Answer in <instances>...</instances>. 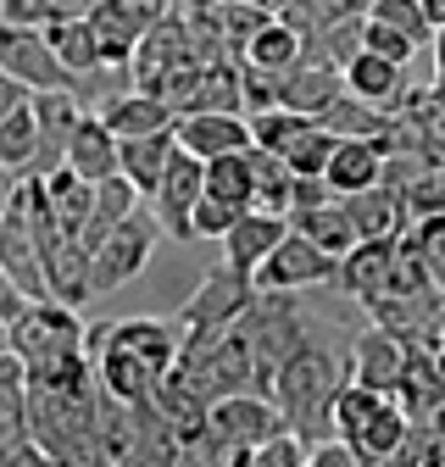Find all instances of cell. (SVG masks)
Segmentation results:
<instances>
[{"mask_svg": "<svg viewBox=\"0 0 445 467\" xmlns=\"http://www.w3.org/2000/svg\"><path fill=\"white\" fill-rule=\"evenodd\" d=\"M340 384H346L340 357H334L328 345L306 339L295 357L278 368V379H273L267 395L278 400V412H285L290 434H295L301 445H317V440L334 434V395H340Z\"/></svg>", "mask_w": 445, "mask_h": 467, "instance_id": "6da1fadb", "label": "cell"}, {"mask_svg": "<svg viewBox=\"0 0 445 467\" xmlns=\"http://www.w3.org/2000/svg\"><path fill=\"white\" fill-rule=\"evenodd\" d=\"M240 334L251 339V362H256V389L267 395L278 368H285L295 350L312 339L301 312H295V296H278V289H256V301L251 312L240 317Z\"/></svg>", "mask_w": 445, "mask_h": 467, "instance_id": "7a4b0ae2", "label": "cell"}, {"mask_svg": "<svg viewBox=\"0 0 445 467\" xmlns=\"http://www.w3.org/2000/svg\"><path fill=\"white\" fill-rule=\"evenodd\" d=\"M156 240H161V223H156V212H150V201H145L134 217H123L118 228H111L106 245L95 251V296H118V289H129V284L150 267Z\"/></svg>", "mask_w": 445, "mask_h": 467, "instance_id": "3957f363", "label": "cell"}, {"mask_svg": "<svg viewBox=\"0 0 445 467\" xmlns=\"http://www.w3.org/2000/svg\"><path fill=\"white\" fill-rule=\"evenodd\" d=\"M0 267L17 278L28 301H50V278H45V245L28 217V190L12 184V195L0 201Z\"/></svg>", "mask_w": 445, "mask_h": 467, "instance_id": "277c9868", "label": "cell"}, {"mask_svg": "<svg viewBox=\"0 0 445 467\" xmlns=\"http://www.w3.org/2000/svg\"><path fill=\"white\" fill-rule=\"evenodd\" d=\"M256 289H278V296H301V289H328V284H340V256H328L323 245H312L306 234H285L267 262L251 273Z\"/></svg>", "mask_w": 445, "mask_h": 467, "instance_id": "5b68a950", "label": "cell"}, {"mask_svg": "<svg viewBox=\"0 0 445 467\" xmlns=\"http://www.w3.org/2000/svg\"><path fill=\"white\" fill-rule=\"evenodd\" d=\"M100 345L134 350V357H140L156 379H167V373L179 368V350H184V323H179V317H118V323L89 328V357H95Z\"/></svg>", "mask_w": 445, "mask_h": 467, "instance_id": "8992f818", "label": "cell"}, {"mask_svg": "<svg viewBox=\"0 0 445 467\" xmlns=\"http://www.w3.org/2000/svg\"><path fill=\"white\" fill-rule=\"evenodd\" d=\"M0 73H12L34 95H45V89H73L78 84L67 73V62L56 56V45L45 39V28H12V23H0Z\"/></svg>", "mask_w": 445, "mask_h": 467, "instance_id": "52a82bcc", "label": "cell"}, {"mask_svg": "<svg viewBox=\"0 0 445 467\" xmlns=\"http://www.w3.org/2000/svg\"><path fill=\"white\" fill-rule=\"evenodd\" d=\"M201 195H206V161L179 145L173 161H167V172H161V184H156V195H150V212H156L161 234H173V240L190 245L195 240V201Z\"/></svg>", "mask_w": 445, "mask_h": 467, "instance_id": "ba28073f", "label": "cell"}, {"mask_svg": "<svg viewBox=\"0 0 445 467\" xmlns=\"http://www.w3.org/2000/svg\"><path fill=\"white\" fill-rule=\"evenodd\" d=\"M251 301H256V284H251L245 273H234L229 262H222L217 273H206V278H201V289L184 301L179 323H184V328H234V323L251 312Z\"/></svg>", "mask_w": 445, "mask_h": 467, "instance_id": "9c48e42d", "label": "cell"}, {"mask_svg": "<svg viewBox=\"0 0 445 467\" xmlns=\"http://www.w3.org/2000/svg\"><path fill=\"white\" fill-rule=\"evenodd\" d=\"M206 423H212L222 440L245 445V451L290 429V423H285V412H278V400H273V395H262V389H234V395H217V400H212V412H206Z\"/></svg>", "mask_w": 445, "mask_h": 467, "instance_id": "30bf717a", "label": "cell"}, {"mask_svg": "<svg viewBox=\"0 0 445 467\" xmlns=\"http://www.w3.org/2000/svg\"><path fill=\"white\" fill-rule=\"evenodd\" d=\"M346 95V67L334 62L328 50H312L306 45V56L278 78V106H290V111H306V117H323L334 100Z\"/></svg>", "mask_w": 445, "mask_h": 467, "instance_id": "8fae6325", "label": "cell"}, {"mask_svg": "<svg viewBox=\"0 0 445 467\" xmlns=\"http://www.w3.org/2000/svg\"><path fill=\"white\" fill-rule=\"evenodd\" d=\"M179 145L201 161L212 156H234V150H251V117L245 111H179V123H173Z\"/></svg>", "mask_w": 445, "mask_h": 467, "instance_id": "7c38bea8", "label": "cell"}, {"mask_svg": "<svg viewBox=\"0 0 445 467\" xmlns=\"http://www.w3.org/2000/svg\"><path fill=\"white\" fill-rule=\"evenodd\" d=\"M34 117H39V156L28 172H56V167H67V145H73V129H78V117H84V100L73 89H45L34 95Z\"/></svg>", "mask_w": 445, "mask_h": 467, "instance_id": "4fadbf2b", "label": "cell"}, {"mask_svg": "<svg viewBox=\"0 0 445 467\" xmlns=\"http://www.w3.org/2000/svg\"><path fill=\"white\" fill-rule=\"evenodd\" d=\"M401 373H407V339L401 334H389L384 323H373V328H362L351 339V379L357 384L396 395L401 389Z\"/></svg>", "mask_w": 445, "mask_h": 467, "instance_id": "5bb4252c", "label": "cell"}, {"mask_svg": "<svg viewBox=\"0 0 445 467\" xmlns=\"http://www.w3.org/2000/svg\"><path fill=\"white\" fill-rule=\"evenodd\" d=\"M389 284H396V240H357L346 256H340V284L351 301L373 306L389 296Z\"/></svg>", "mask_w": 445, "mask_h": 467, "instance_id": "9a60e30c", "label": "cell"}, {"mask_svg": "<svg viewBox=\"0 0 445 467\" xmlns=\"http://www.w3.org/2000/svg\"><path fill=\"white\" fill-rule=\"evenodd\" d=\"M290 234V217H278V212H262V206H251V212H240V223L222 234V262H229L234 273H256L262 262H267V251L278 245Z\"/></svg>", "mask_w": 445, "mask_h": 467, "instance_id": "2e32d148", "label": "cell"}, {"mask_svg": "<svg viewBox=\"0 0 445 467\" xmlns=\"http://www.w3.org/2000/svg\"><path fill=\"white\" fill-rule=\"evenodd\" d=\"M123 140L106 129V117L100 111H84L78 117V129H73V145H67V167L78 172V179H89V184H100V179H111V172H123Z\"/></svg>", "mask_w": 445, "mask_h": 467, "instance_id": "e0dca14e", "label": "cell"}, {"mask_svg": "<svg viewBox=\"0 0 445 467\" xmlns=\"http://www.w3.org/2000/svg\"><path fill=\"white\" fill-rule=\"evenodd\" d=\"M351 223H357V240H401L412 228V212H407V195L389 190V184H373L362 195H340Z\"/></svg>", "mask_w": 445, "mask_h": 467, "instance_id": "ac0fdd59", "label": "cell"}, {"mask_svg": "<svg viewBox=\"0 0 445 467\" xmlns=\"http://www.w3.org/2000/svg\"><path fill=\"white\" fill-rule=\"evenodd\" d=\"M384 156H389L384 140H340L323 167V179L334 195H362V190L384 184Z\"/></svg>", "mask_w": 445, "mask_h": 467, "instance_id": "d6986e66", "label": "cell"}, {"mask_svg": "<svg viewBox=\"0 0 445 467\" xmlns=\"http://www.w3.org/2000/svg\"><path fill=\"white\" fill-rule=\"evenodd\" d=\"M100 117H106V129L118 134V140L161 134V129H173V123H179V111L167 106L161 95H150V89H123V95H111V100L100 106Z\"/></svg>", "mask_w": 445, "mask_h": 467, "instance_id": "ffe728a7", "label": "cell"}, {"mask_svg": "<svg viewBox=\"0 0 445 467\" xmlns=\"http://www.w3.org/2000/svg\"><path fill=\"white\" fill-rule=\"evenodd\" d=\"M346 89L384 106L389 117H396V106L407 100V67L401 62H389V56H373V50H357L351 62H346Z\"/></svg>", "mask_w": 445, "mask_h": 467, "instance_id": "44dd1931", "label": "cell"}, {"mask_svg": "<svg viewBox=\"0 0 445 467\" xmlns=\"http://www.w3.org/2000/svg\"><path fill=\"white\" fill-rule=\"evenodd\" d=\"M301 56H306V34H301L290 17H267V23L245 39L240 62H245V67H262V73H290Z\"/></svg>", "mask_w": 445, "mask_h": 467, "instance_id": "7402d4cb", "label": "cell"}, {"mask_svg": "<svg viewBox=\"0 0 445 467\" xmlns=\"http://www.w3.org/2000/svg\"><path fill=\"white\" fill-rule=\"evenodd\" d=\"M89 28H95V39H100V56H106V67H134V50H140V39L150 34L123 0H100V12L89 17Z\"/></svg>", "mask_w": 445, "mask_h": 467, "instance_id": "603a6c76", "label": "cell"}, {"mask_svg": "<svg viewBox=\"0 0 445 467\" xmlns=\"http://www.w3.org/2000/svg\"><path fill=\"white\" fill-rule=\"evenodd\" d=\"M173 150H179V134H173V129L123 140V156H118V161H123V179H134V190L150 201L156 184H161V172H167V161H173Z\"/></svg>", "mask_w": 445, "mask_h": 467, "instance_id": "cb8c5ba5", "label": "cell"}, {"mask_svg": "<svg viewBox=\"0 0 445 467\" xmlns=\"http://www.w3.org/2000/svg\"><path fill=\"white\" fill-rule=\"evenodd\" d=\"M290 228L306 234L312 245H323L328 256H346V251L357 245V223H351V212H346L340 195L323 201V206H306V212H290Z\"/></svg>", "mask_w": 445, "mask_h": 467, "instance_id": "d4e9b609", "label": "cell"}, {"mask_svg": "<svg viewBox=\"0 0 445 467\" xmlns=\"http://www.w3.org/2000/svg\"><path fill=\"white\" fill-rule=\"evenodd\" d=\"M45 195H50V212H56V223H62V234H84V223L95 217V184L89 179H78L73 167H56V172H45Z\"/></svg>", "mask_w": 445, "mask_h": 467, "instance_id": "484cf974", "label": "cell"}, {"mask_svg": "<svg viewBox=\"0 0 445 467\" xmlns=\"http://www.w3.org/2000/svg\"><path fill=\"white\" fill-rule=\"evenodd\" d=\"M251 172H256V206L290 217V212H295V167L278 156V150L251 145Z\"/></svg>", "mask_w": 445, "mask_h": 467, "instance_id": "4316f807", "label": "cell"}, {"mask_svg": "<svg viewBox=\"0 0 445 467\" xmlns=\"http://www.w3.org/2000/svg\"><path fill=\"white\" fill-rule=\"evenodd\" d=\"M317 123H323V129H334L340 140H384V134H389V111L346 89L340 100H334V106L317 117Z\"/></svg>", "mask_w": 445, "mask_h": 467, "instance_id": "83f0119b", "label": "cell"}, {"mask_svg": "<svg viewBox=\"0 0 445 467\" xmlns=\"http://www.w3.org/2000/svg\"><path fill=\"white\" fill-rule=\"evenodd\" d=\"M45 39L56 45V56L67 62V73H73V78H89V73H100V67H106L100 39H95V28H89V23H45ZM73 89H78V84H73Z\"/></svg>", "mask_w": 445, "mask_h": 467, "instance_id": "f1b7e54d", "label": "cell"}, {"mask_svg": "<svg viewBox=\"0 0 445 467\" xmlns=\"http://www.w3.org/2000/svg\"><path fill=\"white\" fill-rule=\"evenodd\" d=\"M206 195L229 201V206H256V172H251V150H234V156H212L206 161Z\"/></svg>", "mask_w": 445, "mask_h": 467, "instance_id": "f546056e", "label": "cell"}, {"mask_svg": "<svg viewBox=\"0 0 445 467\" xmlns=\"http://www.w3.org/2000/svg\"><path fill=\"white\" fill-rule=\"evenodd\" d=\"M0 429L28 440V362L17 350H0Z\"/></svg>", "mask_w": 445, "mask_h": 467, "instance_id": "4dcf8cb0", "label": "cell"}, {"mask_svg": "<svg viewBox=\"0 0 445 467\" xmlns=\"http://www.w3.org/2000/svg\"><path fill=\"white\" fill-rule=\"evenodd\" d=\"M396 400V395H384V389H367V384H357V379H346L340 384V395H334V434H346V440H357L384 406Z\"/></svg>", "mask_w": 445, "mask_h": 467, "instance_id": "1f68e13d", "label": "cell"}, {"mask_svg": "<svg viewBox=\"0 0 445 467\" xmlns=\"http://www.w3.org/2000/svg\"><path fill=\"white\" fill-rule=\"evenodd\" d=\"M34 156H39V117H34V100H28L12 117H0V167H6V172H28Z\"/></svg>", "mask_w": 445, "mask_h": 467, "instance_id": "d6a6232c", "label": "cell"}, {"mask_svg": "<svg viewBox=\"0 0 445 467\" xmlns=\"http://www.w3.org/2000/svg\"><path fill=\"white\" fill-rule=\"evenodd\" d=\"M173 467H245V445L222 440V434L206 423L201 434L179 440V451H173Z\"/></svg>", "mask_w": 445, "mask_h": 467, "instance_id": "836d02e7", "label": "cell"}, {"mask_svg": "<svg viewBox=\"0 0 445 467\" xmlns=\"http://www.w3.org/2000/svg\"><path fill=\"white\" fill-rule=\"evenodd\" d=\"M317 123V117H306V111H290V106H267V111H256L251 117V140L262 145V150H278L285 156L306 129Z\"/></svg>", "mask_w": 445, "mask_h": 467, "instance_id": "e575fe53", "label": "cell"}, {"mask_svg": "<svg viewBox=\"0 0 445 467\" xmlns=\"http://www.w3.org/2000/svg\"><path fill=\"white\" fill-rule=\"evenodd\" d=\"M334 145H340V134L334 129H323V123H312L290 150H285V161L301 172V179H323V167H328V156H334Z\"/></svg>", "mask_w": 445, "mask_h": 467, "instance_id": "d590c367", "label": "cell"}, {"mask_svg": "<svg viewBox=\"0 0 445 467\" xmlns=\"http://www.w3.org/2000/svg\"><path fill=\"white\" fill-rule=\"evenodd\" d=\"M367 17H378V23H389V28H401V34H412L418 45L434 39V23H429V12L418 6V0H367Z\"/></svg>", "mask_w": 445, "mask_h": 467, "instance_id": "8d00e7d4", "label": "cell"}, {"mask_svg": "<svg viewBox=\"0 0 445 467\" xmlns=\"http://www.w3.org/2000/svg\"><path fill=\"white\" fill-rule=\"evenodd\" d=\"M362 50H373V56H389V62H412V56L423 50L412 34H401V28H389V23H378V17H367L362 12Z\"/></svg>", "mask_w": 445, "mask_h": 467, "instance_id": "74e56055", "label": "cell"}, {"mask_svg": "<svg viewBox=\"0 0 445 467\" xmlns=\"http://www.w3.org/2000/svg\"><path fill=\"white\" fill-rule=\"evenodd\" d=\"M407 195V212H412V223L418 217H434V212H445V161H429L418 179L401 190Z\"/></svg>", "mask_w": 445, "mask_h": 467, "instance_id": "f35d334b", "label": "cell"}, {"mask_svg": "<svg viewBox=\"0 0 445 467\" xmlns=\"http://www.w3.org/2000/svg\"><path fill=\"white\" fill-rule=\"evenodd\" d=\"M412 240H418V251H423V267H429L434 289L445 296V212L418 217V223H412Z\"/></svg>", "mask_w": 445, "mask_h": 467, "instance_id": "ab89813d", "label": "cell"}, {"mask_svg": "<svg viewBox=\"0 0 445 467\" xmlns=\"http://www.w3.org/2000/svg\"><path fill=\"white\" fill-rule=\"evenodd\" d=\"M301 462H306V445H301V440H295L290 429L245 451V467H301Z\"/></svg>", "mask_w": 445, "mask_h": 467, "instance_id": "60d3db41", "label": "cell"}, {"mask_svg": "<svg viewBox=\"0 0 445 467\" xmlns=\"http://www.w3.org/2000/svg\"><path fill=\"white\" fill-rule=\"evenodd\" d=\"M245 206H229V201H217V195H201L195 201V240H222L234 223H240Z\"/></svg>", "mask_w": 445, "mask_h": 467, "instance_id": "b9f144b4", "label": "cell"}, {"mask_svg": "<svg viewBox=\"0 0 445 467\" xmlns=\"http://www.w3.org/2000/svg\"><path fill=\"white\" fill-rule=\"evenodd\" d=\"M301 467H362V451L346 440V434H328L317 445H306V462Z\"/></svg>", "mask_w": 445, "mask_h": 467, "instance_id": "7bdbcfd3", "label": "cell"}, {"mask_svg": "<svg viewBox=\"0 0 445 467\" xmlns=\"http://www.w3.org/2000/svg\"><path fill=\"white\" fill-rule=\"evenodd\" d=\"M0 23H12V28H45L50 23V0H0Z\"/></svg>", "mask_w": 445, "mask_h": 467, "instance_id": "ee69618b", "label": "cell"}, {"mask_svg": "<svg viewBox=\"0 0 445 467\" xmlns=\"http://www.w3.org/2000/svg\"><path fill=\"white\" fill-rule=\"evenodd\" d=\"M100 0H50V23H89Z\"/></svg>", "mask_w": 445, "mask_h": 467, "instance_id": "f6af8a7d", "label": "cell"}, {"mask_svg": "<svg viewBox=\"0 0 445 467\" xmlns=\"http://www.w3.org/2000/svg\"><path fill=\"white\" fill-rule=\"evenodd\" d=\"M23 306H28V296L17 289V278H12L6 267H0V323H12V317H17Z\"/></svg>", "mask_w": 445, "mask_h": 467, "instance_id": "bcb514c9", "label": "cell"}, {"mask_svg": "<svg viewBox=\"0 0 445 467\" xmlns=\"http://www.w3.org/2000/svg\"><path fill=\"white\" fill-rule=\"evenodd\" d=\"M323 201H334L328 179H301V172H295V212H306V206H323Z\"/></svg>", "mask_w": 445, "mask_h": 467, "instance_id": "7dc6e473", "label": "cell"}, {"mask_svg": "<svg viewBox=\"0 0 445 467\" xmlns=\"http://www.w3.org/2000/svg\"><path fill=\"white\" fill-rule=\"evenodd\" d=\"M28 100H34V89H28V84H17L12 73H0V117H12V111H17V106H28Z\"/></svg>", "mask_w": 445, "mask_h": 467, "instance_id": "c3c4849f", "label": "cell"}, {"mask_svg": "<svg viewBox=\"0 0 445 467\" xmlns=\"http://www.w3.org/2000/svg\"><path fill=\"white\" fill-rule=\"evenodd\" d=\"M418 467H445V429L423 440V456H418Z\"/></svg>", "mask_w": 445, "mask_h": 467, "instance_id": "681fc988", "label": "cell"}, {"mask_svg": "<svg viewBox=\"0 0 445 467\" xmlns=\"http://www.w3.org/2000/svg\"><path fill=\"white\" fill-rule=\"evenodd\" d=\"M418 6L429 12V23H434V34H440V28H445V0H418Z\"/></svg>", "mask_w": 445, "mask_h": 467, "instance_id": "f907efd6", "label": "cell"}, {"mask_svg": "<svg viewBox=\"0 0 445 467\" xmlns=\"http://www.w3.org/2000/svg\"><path fill=\"white\" fill-rule=\"evenodd\" d=\"M434 56H440V73H445V28L434 34Z\"/></svg>", "mask_w": 445, "mask_h": 467, "instance_id": "816d5d0a", "label": "cell"}, {"mask_svg": "<svg viewBox=\"0 0 445 467\" xmlns=\"http://www.w3.org/2000/svg\"><path fill=\"white\" fill-rule=\"evenodd\" d=\"M6 195H12V172H6V167H0V201H6Z\"/></svg>", "mask_w": 445, "mask_h": 467, "instance_id": "f5cc1de1", "label": "cell"}, {"mask_svg": "<svg viewBox=\"0 0 445 467\" xmlns=\"http://www.w3.org/2000/svg\"><path fill=\"white\" fill-rule=\"evenodd\" d=\"M0 350H12V334H6V323H0Z\"/></svg>", "mask_w": 445, "mask_h": 467, "instance_id": "db71d44e", "label": "cell"}]
</instances>
